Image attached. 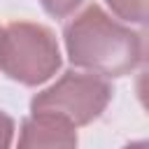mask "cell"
<instances>
[{
  "label": "cell",
  "instance_id": "cell-1",
  "mask_svg": "<svg viewBox=\"0 0 149 149\" xmlns=\"http://www.w3.org/2000/svg\"><path fill=\"white\" fill-rule=\"evenodd\" d=\"M63 40L70 63L93 74L123 77L140 65V33L112 19L95 2L65 23Z\"/></svg>",
  "mask_w": 149,
  "mask_h": 149
},
{
  "label": "cell",
  "instance_id": "cell-2",
  "mask_svg": "<svg viewBox=\"0 0 149 149\" xmlns=\"http://www.w3.org/2000/svg\"><path fill=\"white\" fill-rule=\"evenodd\" d=\"M0 70L12 81L40 86L61 70L56 35L33 21H14L0 30Z\"/></svg>",
  "mask_w": 149,
  "mask_h": 149
},
{
  "label": "cell",
  "instance_id": "cell-3",
  "mask_svg": "<svg viewBox=\"0 0 149 149\" xmlns=\"http://www.w3.org/2000/svg\"><path fill=\"white\" fill-rule=\"evenodd\" d=\"M112 84L100 74L65 72L56 84L35 93L30 100L33 114H56L72 126H88L95 121L112 100Z\"/></svg>",
  "mask_w": 149,
  "mask_h": 149
},
{
  "label": "cell",
  "instance_id": "cell-4",
  "mask_svg": "<svg viewBox=\"0 0 149 149\" xmlns=\"http://www.w3.org/2000/svg\"><path fill=\"white\" fill-rule=\"evenodd\" d=\"M16 149H77V126L56 114H30L21 123Z\"/></svg>",
  "mask_w": 149,
  "mask_h": 149
},
{
  "label": "cell",
  "instance_id": "cell-5",
  "mask_svg": "<svg viewBox=\"0 0 149 149\" xmlns=\"http://www.w3.org/2000/svg\"><path fill=\"white\" fill-rule=\"evenodd\" d=\"M112 14L128 23H149V0H105Z\"/></svg>",
  "mask_w": 149,
  "mask_h": 149
},
{
  "label": "cell",
  "instance_id": "cell-6",
  "mask_svg": "<svg viewBox=\"0 0 149 149\" xmlns=\"http://www.w3.org/2000/svg\"><path fill=\"white\" fill-rule=\"evenodd\" d=\"M81 2H84V0H40L42 9H44L49 16H54V19H65V16H70Z\"/></svg>",
  "mask_w": 149,
  "mask_h": 149
},
{
  "label": "cell",
  "instance_id": "cell-7",
  "mask_svg": "<svg viewBox=\"0 0 149 149\" xmlns=\"http://www.w3.org/2000/svg\"><path fill=\"white\" fill-rule=\"evenodd\" d=\"M14 140V119L0 109V149H12Z\"/></svg>",
  "mask_w": 149,
  "mask_h": 149
},
{
  "label": "cell",
  "instance_id": "cell-8",
  "mask_svg": "<svg viewBox=\"0 0 149 149\" xmlns=\"http://www.w3.org/2000/svg\"><path fill=\"white\" fill-rule=\"evenodd\" d=\"M135 91H137V100H140V105L147 109V114H149V68L137 77V81H135Z\"/></svg>",
  "mask_w": 149,
  "mask_h": 149
},
{
  "label": "cell",
  "instance_id": "cell-9",
  "mask_svg": "<svg viewBox=\"0 0 149 149\" xmlns=\"http://www.w3.org/2000/svg\"><path fill=\"white\" fill-rule=\"evenodd\" d=\"M140 63L149 68V23H144L140 33Z\"/></svg>",
  "mask_w": 149,
  "mask_h": 149
},
{
  "label": "cell",
  "instance_id": "cell-10",
  "mask_svg": "<svg viewBox=\"0 0 149 149\" xmlns=\"http://www.w3.org/2000/svg\"><path fill=\"white\" fill-rule=\"evenodd\" d=\"M121 149H149V140H135V142L123 144Z\"/></svg>",
  "mask_w": 149,
  "mask_h": 149
},
{
  "label": "cell",
  "instance_id": "cell-11",
  "mask_svg": "<svg viewBox=\"0 0 149 149\" xmlns=\"http://www.w3.org/2000/svg\"><path fill=\"white\" fill-rule=\"evenodd\" d=\"M0 30H2V28H0Z\"/></svg>",
  "mask_w": 149,
  "mask_h": 149
}]
</instances>
